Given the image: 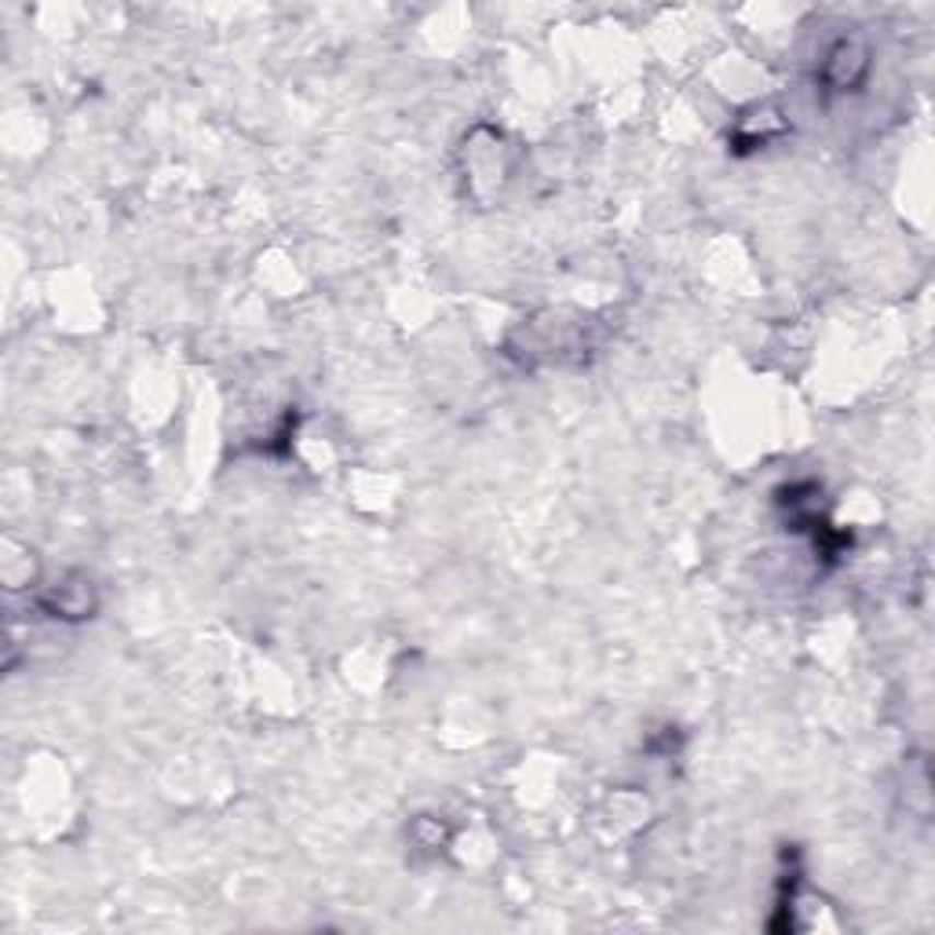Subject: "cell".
<instances>
[{"label":"cell","instance_id":"6da1fadb","mask_svg":"<svg viewBox=\"0 0 935 935\" xmlns=\"http://www.w3.org/2000/svg\"><path fill=\"white\" fill-rule=\"evenodd\" d=\"M866 73V48L858 41H841L833 45L830 59H826V78H830L836 89H847Z\"/></svg>","mask_w":935,"mask_h":935}]
</instances>
